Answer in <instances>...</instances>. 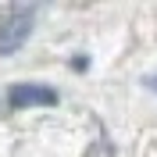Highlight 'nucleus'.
<instances>
[{"instance_id": "f257e3e1", "label": "nucleus", "mask_w": 157, "mask_h": 157, "mask_svg": "<svg viewBox=\"0 0 157 157\" xmlns=\"http://www.w3.org/2000/svg\"><path fill=\"white\" fill-rule=\"evenodd\" d=\"M29 32H32V11L21 7V11H14V14L0 25V54H14V50L29 39Z\"/></svg>"}, {"instance_id": "f03ea898", "label": "nucleus", "mask_w": 157, "mask_h": 157, "mask_svg": "<svg viewBox=\"0 0 157 157\" xmlns=\"http://www.w3.org/2000/svg\"><path fill=\"white\" fill-rule=\"evenodd\" d=\"M11 107H50V104H57V93L47 86H36V82H21L7 93Z\"/></svg>"}, {"instance_id": "7ed1b4c3", "label": "nucleus", "mask_w": 157, "mask_h": 157, "mask_svg": "<svg viewBox=\"0 0 157 157\" xmlns=\"http://www.w3.org/2000/svg\"><path fill=\"white\" fill-rule=\"evenodd\" d=\"M143 86H147L150 93H157V75H147V78H143Z\"/></svg>"}]
</instances>
